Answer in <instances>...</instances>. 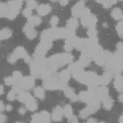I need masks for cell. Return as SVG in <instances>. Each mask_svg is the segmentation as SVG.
I'll list each match as a JSON object with an SVG mask.
<instances>
[{
  "instance_id": "1",
  "label": "cell",
  "mask_w": 123,
  "mask_h": 123,
  "mask_svg": "<svg viewBox=\"0 0 123 123\" xmlns=\"http://www.w3.org/2000/svg\"><path fill=\"white\" fill-rule=\"evenodd\" d=\"M21 0H11L0 3V18L13 19L18 14L22 6Z\"/></svg>"
},
{
  "instance_id": "2",
  "label": "cell",
  "mask_w": 123,
  "mask_h": 123,
  "mask_svg": "<svg viewBox=\"0 0 123 123\" xmlns=\"http://www.w3.org/2000/svg\"><path fill=\"white\" fill-rule=\"evenodd\" d=\"M73 59L72 55L69 54L61 53L52 56L47 61L49 66L55 70L58 68L70 63Z\"/></svg>"
},
{
  "instance_id": "3",
  "label": "cell",
  "mask_w": 123,
  "mask_h": 123,
  "mask_svg": "<svg viewBox=\"0 0 123 123\" xmlns=\"http://www.w3.org/2000/svg\"><path fill=\"white\" fill-rule=\"evenodd\" d=\"M43 87L46 89L56 90L65 88L66 84L63 83L58 78L53 75L44 79Z\"/></svg>"
},
{
  "instance_id": "4",
  "label": "cell",
  "mask_w": 123,
  "mask_h": 123,
  "mask_svg": "<svg viewBox=\"0 0 123 123\" xmlns=\"http://www.w3.org/2000/svg\"><path fill=\"white\" fill-rule=\"evenodd\" d=\"M81 19L82 25L84 27L89 28H94L97 22L96 17L91 13L90 10L87 8L82 13Z\"/></svg>"
},
{
  "instance_id": "5",
  "label": "cell",
  "mask_w": 123,
  "mask_h": 123,
  "mask_svg": "<svg viewBox=\"0 0 123 123\" xmlns=\"http://www.w3.org/2000/svg\"><path fill=\"white\" fill-rule=\"evenodd\" d=\"M52 46L51 42L42 40V42L37 46L34 54L35 60L43 59L48 50Z\"/></svg>"
},
{
  "instance_id": "6",
  "label": "cell",
  "mask_w": 123,
  "mask_h": 123,
  "mask_svg": "<svg viewBox=\"0 0 123 123\" xmlns=\"http://www.w3.org/2000/svg\"><path fill=\"white\" fill-rule=\"evenodd\" d=\"M19 58L24 59L26 61H29L30 58L25 50L21 47L16 48L14 52L8 56V61L11 64L14 63L17 59Z\"/></svg>"
},
{
  "instance_id": "7",
  "label": "cell",
  "mask_w": 123,
  "mask_h": 123,
  "mask_svg": "<svg viewBox=\"0 0 123 123\" xmlns=\"http://www.w3.org/2000/svg\"><path fill=\"white\" fill-rule=\"evenodd\" d=\"M35 84L33 78L30 77L22 78L19 80L15 83L14 85L19 91L22 89L28 90L32 88Z\"/></svg>"
},
{
  "instance_id": "8",
  "label": "cell",
  "mask_w": 123,
  "mask_h": 123,
  "mask_svg": "<svg viewBox=\"0 0 123 123\" xmlns=\"http://www.w3.org/2000/svg\"><path fill=\"white\" fill-rule=\"evenodd\" d=\"M112 55L110 53L102 51L95 57V61L98 65L100 66L107 65L112 60Z\"/></svg>"
},
{
  "instance_id": "9",
  "label": "cell",
  "mask_w": 123,
  "mask_h": 123,
  "mask_svg": "<svg viewBox=\"0 0 123 123\" xmlns=\"http://www.w3.org/2000/svg\"><path fill=\"white\" fill-rule=\"evenodd\" d=\"M88 104V106L80 112V117L83 119L87 118L90 115L95 113L100 107L99 103L91 102Z\"/></svg>"
},
{
  "instance_id": "10",
  "label": "cell",
  "mask_w": 123,
  "mask_h": 123,
  "mask_svg": "<svg viewBox=\"0 0 123 123\" xmlns=\"http://www.w3.org/2000/svg\"><path fill=\"white\" fill-rule=\"evenodd\" d=\"M85 8L84 2L81 0L75 4L72 9V14L74 18L81 17L83 11Z\"/></svg>"
},
{
  "instance_id": "11",
  "label": "cell",
  "mask_w": 123,
  "mask_h": 123,
  "mask_svg": "<svg viewBox=\"0 0 123 123\" xmlns=\"http://www.w3.org/2000/svg\"><path fill=\"white\" fill-rule=\"evenodd\" d=\"M24 33L25 34L26 37L29 39H33L36 37L37 32L36 30L33 28V27L30 26L27 24L25 25L23 29Z\"/></svg>"
},
{
  "instance_id": "12",
  "label": "cell",
  "mask_w": 123,
  "mask_h": 123,
  "mask_svg": "<svg viewBox=\"0 0 123 123\" xmlns=\"http://www.w3.org/2000/svg\"><path fill=\"white\" fill-rule=\"evenodd\" d=\"M63 115V109L60 106H57L54 109L52 112V119L55 121L61 120Z\"/></svg>"
},
{
  "instance_id": "13",
  "label": "cell",
  "mask_w": 123,
  "mask_h": 123,
  "mask_svg": "<svg viewBox=\"0 0 123 123\" xmlns=\"http://www.w3.org/2000/svg\"><path fill=\"white\" fill-rule=\"evenodd\" d=\"M52 8L48 4L40 5L37 8V12L41 16H45L48 14L51 11Z\"/></svg>"
},
{
  "instance_id": "14",
  "label": "cell",
  "mask_w": 123,
  "mask_h": 123,
  "mask_svg": "<svg viewBox=\"0 0 123 123\" xmlns=\"http://www.w3.org/2000/svg\"><path fill=\"white\" fill-rule=\"evenodd\" d=\"M25 103L27 109L30 111H35L37 109L38 105L36 100L32 96L26 100Z\"/></svg>"
},
{
  "instance_id": "15",
  "label": "cell",
  "mask_w": 123,
  "mask_h": 123,
  "mask_svg": "<svg viewBox=\"0 0 123 123\" xmlns=\"http://www.w3.org/2000/svg\"><path fill=\"white\" fill-rule=\"evenodd\" d=\"M57 76L63 83L66 85L67 82L70 79V72L68 70H64L60 72Z\"/></svg>"
},
{
  "instance_id": "16",
  "label": "cell",
  "mask_w": 123,
  "mask_h": 123,
  "mask_svg": "<svg viewBox=\"0 0 123 123\" xmlns=\"http://www.w3.org/2000/svg\"><path fill=\"white\" fill-rule=\"evenodd\" d=\"M64 93L66 97L72 102H75L78 99V96L75 95V92L73 89L68 87L65 89Z\"/></svg>"
},
{
  "instance_id": "17",
  "label": "cell",
  "mask_w": 123,
  "mask_h": 123,
  "mask_svg": "<svg viewBox=\"0 0 123 123\" xmlns=\"http://www.w3.org/2000/svg\"><path fill=\"white\" fill-rule=\"evenodd\" d=\"M38 114L39 123H48L50 121V116L47 111H42Z\"/></svg>"
},
{
  "instance_id": "18",
  "label": "cell",
  "mask_w": 123,
  "mask_h": 123,
  "mask_svg": "<svg viewBox=\"0 0 123 123\" xmlns=\"http://www.w3.org/2000/svg\"><path fill=\"white\" fill-rule=\"evenodd\" d=\"M102 100L104 109L107 111L110 110L114 104V100L112 99L107 96Z\"/></svg>"
},
{
  "instance_id": "19",
  "label": "cell",
  "mask_w": 123,
  "mask_h": 123,
  "mask_svg": "<svg viewBox=\"0 0 123 123\" xmlns=\"http://www.w3.org/2000/svg\"><path fill=\"white\" fill-rule=\"evenodd\" d=\"M42 22V19L39 16H31L29 18L27 24L30 26L34 27L39 25Z\"/></svg>"
},
{
  "instance_id": "20",
  "label": "cell",
  "mask_w": 123,
  "mask_h": 123,
  "mask_svg": "<svg viewBox=\"0 0 123 123\" xmlns=\"http://www.w3.org/2000/svg\"><path fill=\"white\" fill-rule=\"evenodd\" d=\"M76 37L75 36L67 39L64 46V49L67 51H70L74 46V43Z\"/></svg>"
},
{
  "instance_id": "21",
  "label": "cell",
  "mask_w": 123,
  "mask_h": 123,
  "mask_svg": "<svg viewBox=\"0 0 123 123\" xmlns=\"http://www.w3.org/2000/svg\"><path fill=\"white\" fill-rule=\"evenodd\" d=\"M32 96L28 92L25 91H21L19 92L17 98L20 102L25 103Z\"/></svg>"
},
{
  "instance_id": "22",
  "label": "cell",
  "mask_w": 123,
  "mask_h": 123,
  "mask_svg": "<svg viewBox=\"0 0 123 123\" xmlns=\"http://www.w3.org/2000/svg\"><path fill=\"white\" fill-rule=\"evenodd\" d=\"M78 22L75 18H70L67 23V29L72 31H74L78 26Z\"/></svg>"
},
{
  "instance_id": "23",
  "label": "cell",
  "mask_w": 123,
  "mask_h": 123,
  "mask_svg": "<svg viewBox=\"0 0 123 123\" xmlns=\"http://www.w3.org/2000/svg\"><path fill=\"white\" fill-rule=\"evenodd\" d=\"M12 35V31L10 29L5 28L0 30V39L9 38Z\"/></svg>"
},
{
  "instance_id": "24",
  "label": "cell",
  "mask_w": 123,
  "mask_h": 123,
  "mask_svg": "<svg viewBox=\"0 0 123 123\" xmlns=\"http://www.w3.org/2000/svg\"><path fill=\"white\" fill-rule=\"evenodd\" d=\"M111 14L112 17L116 20H120L123 18V12L121 9L119 8H116L113 9Z\"/></svg>"
},
{
  "instance_id": "25",
  "label": "cell",
  "mask_w": 123,
  "mask_h": 123,
  "mask_svg": "<svg viewBox=\"0 0 123 123\" xmlns=\"http://www.w3.org/2000/svg\"><path fill=\"white\" fill-rule=\"evenodd\" d=\"M114 85L118 92H122L123 89V78L121 76H117L114 82Z\"/></svg>"
},
{
  "instance_id": "26",
  "label": "cell",
  "mask_w": 123,
  "mask_h": 123,
  "mask_svg": "<svg viewBox=\"0 0 123 123\" xmlns=\"http://www.w3.org/2000/svg\"><path fill=\"white\" fill-rule=\"evenodd\" d=\"M33 93L36 97L40 99H43L45 97V91L41 87H38L35 88Z\"/></svg>"
},
{
  "instance_id": "27",
  "label": "cell",
  "mask_w": 123,
  "mask_h": 123,
  "mask_svg": "<svg viewBox=\"0 0 123 123\" xmlns=\"http://www.w3.org/2000/svg\"><path fill=\"white\" fill-rule=\"evenodd\" d=\"M63 115L68 119L70 118L73 115V110L71 106L67 105L63 109Z\"/></svg>"
},
{
  "instance_id": "28",
  "label": "cell",
  "mask_w": 123,
  "mask_h": 123,
  "mask_svg": "<svg viewBox=\"0 0 123 123\" xmlns=\"http://www.w3.org/2000/svg\"><path fill=\"white\" fill-rule=\"evenodd\" d=\"M117 0H105L102 4L105 8H109L113 5L116 4Z\"/></svg>"
},
{
  "instance_id": "29",
  "label": "cell",
  "mask_w": 123,
  "mask_h": 123,
  "mask_svg": "<svg viewBox=\"0 0 123 123\" xmlns=\"http://www.w3.org/2000/svg\"><path fill=\"white\" fill-rule=\"evenodd\" d=\"M17 93L16 91L12 89L8 92L7 95V98L8 100L11 101L14 100L16 98V94Z\"/></svg>"
},
{
  "instance_id": "30",
  "label": "cell",
  "mask_w": 123,
  "mask_h": 123,
  "mask_svg": "<svg viewBox=\"0 0 123 123\" xmlns=\"http://www.w3.org/2000/svg\"><path fill=\"white\" fill-rule=\"evenodd\" d=\"M37 3L35 0H28L26 6L27 7L31 10H33L37 7Z\"/></svg>"
},
{
  "instance_id": "31",
  "label": "cell",
  "mask_w": 123,
  "mask_h": 123,
  "mask_svg": "<svg viewBox=\"0 0 123 123\" xmlns=\"http://www.w3.org/2000/svg\"><path fill=\"white\" fill-rule=\"evenodd\" d=\"M97 30L94 28H90L87 32V34L90 38H95L97 35Z\"/></svg>"
},
{
  "instance_id": "32",
  "label": "cell",
  "mask_w": 123,
  "mask_h": 123,
  "mask_svg": "<svg viewBox=\"0 0 123 123\" xmlns=\"http://www.w3.org/2000/svg\"><path fill=\"white\" fill-rule=\"evenodd\" d=\"M5 83L8 86H10L14 84L16 81L13 77H9L6 78L5 79Z\"/></svg>"
},
{
  "instance_id": "33",
  "label": "cell",
  "mask_w": 123,
  "mask_h": 123,
  "mask_svg": "<svg viewBox=\"0 0 123 123\" xmlns=\"http://www.w3.org/2000/svg\"><path fill=\"white\" fill-rule=\"evenodd\" d=\"M117 31L119 35L122 37L123 36V22L120 21L117 24L116 26Z\"/></svg>"
},
{
  "instance_id": "34",
  "label": "cell",
  "mask_w": 123,
  "mask_h": 123,
  "mask_svg": "<svg viewBox=\"0 0 123 123\" xmlns=\"http://www.w3.org/2000/svg\"><path fill=\"white\" fill-rule=\"evenodd\" d=\"M32 14V10L27 7L24 9L23 11V16L28 18H29L31 16Z\"/></svg>"
},
{
  "instance_id": "35",
  "label": "cell",
  "mask_w": 123,
  "mask_h": 123,
  "mask_svg": "<svg viewBox=\"0 0 123 123\" xmlns=\"http://www.w3.org/2000/svg\"><path fill=\"white\" fill-rule=\"evenodd\" d=\"M13 77L16 81L19 80L22 78L21 73L18 71L13 72Z\"/></svg>"
},
{
  "instance_id": "36",
  "label": "cell",
  "mask_w": 123,
  "mask_h": 123,
  "mask_svg": "<svg viewBox=\"0 0 123 123\" xmlns=\"http://www.w3.org/2000/svg\"><path fill=\"white\" fill-rule=\"evenodd\" d=\"M59 19L56 16H53L51 18L50 21V25L53 26H55L58 23Z\"/></svg>"
},
{
  "instance_id": "37",
  "label": "cell",
  "mask_w": 123,
  "mask_h": 123,
  "mask_svg": "<svg viewBox=\"0 0 123 123\" xmlns=\"http://www.w3.org/2000/svg\"><path fill=\"white\" fill-rule=\"evenodd\" d=\"M7 117L4 114H0V123H5L6 121Z\"/></svg>"
},
{
  "instance_id": "38",
  "label": "cell",
  "mask_w": 123,
  "mask_h": 123,
  "mask_svg": "<svg viewBox=\"0 0 123 123\" xmlns=\"http://www.w3.org/2000/svg\"><path fill=\"white\" fill-rule=\"evenodd\" d=\"M26 109L23 107H21L19 108L18 112L21 115H23L26 112Z\"/></svg>"
},
{
  "instance_id": "39",
  "label": "cell",
  "mask_w": 123,
  "mask_h": 123,
  "mask_svg": "<svg viewBox=\"0 0 123 123\" xmlns=\"http://www.w3.org/2000/svg\"><path fill=\"white\" fill-rule=\"evenodd\" d=\"M60 4L63 6H66L68 3V0H59Z\"/></svg>"
},
{
  "instance_id": "40",
  "label": "cell",
  "mask_w": 123,
  "mask_h": 123,
  "mask_svg": "<svg viewBox=\"0 0 123 123\" xmlns=\"http://www.w3.org/2000/svg\"><path fill=\"white\" fill-rule=\"evenodd\" d=\"M4 92V88L3 86L0 85V95H2Z\"/></svg>"
},
{
  "instance_id": "41",
  "label": "cell",
  "mask_w": 123,
  "mask_h": 123,
  "mask_svg": "<svg viewBox=\"0 0 123 123\" xmlns=\"http://www.w3.org/2000/svg\"><path fill=\"white\" fill-rule=\"evenodd\" d=\"M6 109L7 111H11L13 109V107L11 105H8L6 106Z\"/></svg>"
},
{
  "instance_id": "42",
  "label": "cell",
  "mask_w": 123,
  "mask_h": 123,
  "mask_svg": "<svg viewBox=\"0 0 123 123\" xmlns=\"http://www.w3.org/2000/svg\"><path fill=\"white\" fill-rule=\"evenodd\" d=\"M4 109V105L2 101L0 100V112L2 111Z\"/></svg>"
},
{
  "instance_id": "43",
  "label": "cell",
  "mask_w": 123,
  "mask_h": 123,
  "mask_svg": "<svg viewBox=\"0 0 123 123\" xmlns=\"http://www.w3.org/2000/svg\"><path fill=\"white\" fill-rule=\"evenodd\" d=\"M87 122L88 123H96V121L95 119H93L92 118V119L88 120Z\"/></svg>"
},
{
  "instance_id": "44",
  "label": "cell",
  "mask_w": 123,
  "mask_h": 123,
  "mask_svg": "<svg viewBox=\"0 0 123 123\" xmlns=\"http://www.w3.org/2000/svg\"><path fill=\"white\" fill-rule=\"evenodd\" d=\"M95 0L96 1L97 3H99L103 4V3H104L105 0Z\"/></svg>"
},
{
  "instance_id": "45",
  "label": "cell",
  "mask_w": 123,
  "mask_h": 123,
  "mask_svg": "<svg viewBox=\"0 0 123 123\" xmlns=\"http://www.w3.org/2000/svg\"><path fill=\"white\" fill-rule=\"evenodd\" d=\"M51 0L53 1H56L58 0Z\"/></svg>"
},
{
  "instance_id": "46",
  "label": "cell",
  "mask_w": 123,
  "mask_h": 123,
  "mask_svg": "<svg viewBox=\"0 0 123 123\" xmlns=\"http://www.w3.org/2000/svg\"></svg>"
},
{
  "instance_id": "47",
  "label": "cell",
  "mask_w": 123,
  "mask_h": 123,
  "mask_svg": "<svg viewBox=\"0 0 123 123\" xmlns=\"http://www.w3.org/2000/svg\"></svg>"
},
{
  "instance_id": "48",
  "label": "cell",
  "mask_w": 123,
  "mask_h": 123,
  "mask_svg": "<svg viewBox=\"0 0 123 123\" xmlns=\"http://www.w3.org/2000/svg\"></svg>"
},
{
  "instance_id": "49",
  "label": "cell",
  "mask_w": 123,
  "mask_h": 123,
  "mask_svg": "<svg viewBox=\"0 0 123 123\" xmlns=\"http://www.w3.org/2000/svg\"></svg>"
}]
</instances>
